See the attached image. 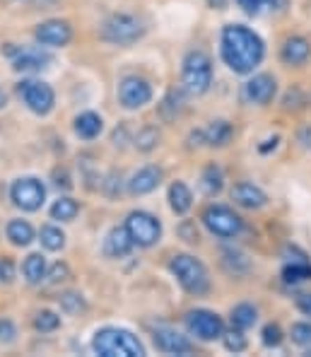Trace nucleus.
I'll list each match as a JSON object with an SVG mask.
<instances>
[{"label": "nucleus", "instance_id": "42", "mask_svg": "<svg viewBox=\"0 0 311 357\" xmlns=\"http://www.w3.org/2000/svg\"><path fill=\"white\" fill-rule=\"evenodd\" d=\"M68 275H70V271H68L66 264H56L49 273H46L51 285H56V282H61V280H68Z\"/></svg>", "mask_w": 311, "mask_h": 357}, {"label": "nucleus", "instance_id": "46", "mask_svg": "<svg viewBox=\"0 0 311 357\" xmlns=\"http://www.w3.org/2000/svg\"><path fill=\"white\" fill-rule=\"evenodd\" d=\"M299 143L307 150H311V126H304V128L299 130Z\"/></svg>", "mask_w": 311, "mask_h": 357}, {"label": "nucleus", "instance_id": "18", "mask_svg": "<svg viewBox=\"0 0 311 357\" xmlns=\"http://www.w3.org/2000/svg\"><path fill=\"white\" fill-rule=\"evenodd\" d=\"M311 56V44L304 36H289L282 44L280 59L287 63V66H304Z\"/></svg>", "mask_w": 311, "mask_h": 357}, {"label": "nucleus", "instance_id": "41", "mask_svg": "<svg viewBox=\"0 0 311 357\" xmlns=\"http://www.w3.org/2000/svg\"><path fill=\"white\" fill-rule=\"evenodd\" d=\"M15 335H17V328L10 319H0V343H13Z\"/></svg>", "mask_w": 311, "mask_h": 357}, {"label": "nucleus", "instance_id": "1", "mask_svg": "<svg viewBox=\"0 0 311 357\" xmlns=\"http://www.w3.org/2000/svg\"><path fill=\"white\" fill-rule=\"evenodd\" d=\"M220 56L236 75H251L266 59V44L244 24H227L220 36Z\"/></svg>", "mask_w": 311, "mask_h": 357}, {"label": "nucleus", "instance_id": "20", "mask_svg": "<svg viewBox=\"0 0 311 357\" xmlns=\"http://www.w3.org/2000/svg\"><path fill=\"white\" fill-rule=\"evenodd\" d=\"M46 63H51L49 54H44V51H39V49H27V51H20L13 68L17 73H34V70L46 68Z\"/></svg>", "mask_w": 311, "mask_h": 357}, {"label": "nucleus", "instance_id": "7", "mask_svg": "<svg viewBox=\"0 0 311 357\" xmlns=\"http://www.w3.org/2000/svg\"><path fill=\"white\" fill-rule=\"evenodd\" d=\"M17 94L22 97V102L27 104V109L36 116H46L51 114L56 104V92L49 82L41 80H24L17 85Z\"/></svg>", "mask_w": 311, "mask_h": 357}, {"label": "nucleus", "instance_id": "28", "mask_svg": "<svg viewBox=\"0 0 311 357\" xmlns=\"http://www.w3.org/2000/svg\"><path fill=\"white\" fill-rule=\"evenodd\" d=\"M282 280L285 285H302V282L311 280V261H304V264H285Z\"/></svg>", "mask_w": 311, "mask_h": 357}, {"label": "nucleus", "instance_id": "27", "mask_svg": "<svg viewBox=\"0 0 311 357\" xmlns=\"http://www.w3.org/2000/svg\"><path fill=\"white\" fill-rule=\"evenodd\" d=\"M222 266L229 275H246V273L251 271V261L236 249H225L222 251Z\"/></svg>", "mask_w": 311, "mask_h": 357}, {"label": "nucleus", "instance_id": "30", "mask_svg": "<svg viewBox=\"0 0 311 357\" xmlns=\"http://www.w3.org/2000/svg\"><path fill=\"white\" fill-rule=\"evenodd\" d=\"M39 239H41V244H44V249H49V251H61L63 246H66V234H63V229L56 227V225H44L39 232Z\"/></svg>", "mask_w": 311, "mask_h": 357}, {"label": "nucleus", "instance_id": "14", "mask_svg": "<svg viewBox=\"0 0 311 357\" xmlns=\"http://www.w3.org/2000/svg\"><path fill=\"white\" fill-rule=\"evenodd\" d=\"M152 340H155L157 350H162V353H167V355H191L193 353V343L183 333H179L176 328L160 326L152 333Z\"/></svg>", "mask_w": 311, "mask_h": 357}, {"label": "nucleus", "instance_id": "44", "mask_svg": "<svg viewBox=\"0 0 311 357\" xmlns=\"http://www.w3.org/2000/svg\"><path fill=\"white\" fill-rule=\"evenodd\" d=\"M297 309L304 314V317H311V292L297 295Z\"/></svg>", "mask_w": 311, "mask_h": 357}, {"label": "nucleus", "instance_id": "3", "mask_svg": "<svg viewBox=\"0 0 311 357\" xmlns=\"http://www.w3.org/2000/svg\"><path fill=\"white\" fill-rule=\"evenodd\" d=\"M169 271L174 273L176 282L193 297H200L210 290V275L203 261L191 254H176L169 261Z\"/></svg>", "mask_w": 311, "mask_h": 357}, {"label": "nucleus", "instance_id": "17", "mask_svg": "<svg viewBox=\"0 0 311 357\" xmlns=\"http://www.w3.org/2000/svg\"><path fill=\"white\" fill-rule=\"evenodd\" d=\"M135 246L133 237H130L128 227H114L112 232L104 239V254L112 256V259H123V256L130 254V249Z\"/></svg>", "mask_w": 311, "mask_h": 357}, {"label": "nucleus", "instance_id": "25", "mask_svg": "<svg viewBox=\"0 0 311 357\" xmlns=\"http://www.w3.org/2000/svg\"><path fill=\"white\" fill-rule=\"evenodd\" d=\"M22 273H24V280H27L29 285H39V282L46 278V273H49L46 259L41 254H29L22 266Z\"/></svg>", "mask_w": 311, "mask_h": 357}, {"label": "nucleus", "instance_id": "13", "mask_svg": "<svg viewBox=\"0 0 311 357\" xmlns=\"http://www.w3.org/2000/svg\"><path fill=\"white\" fill-rule=\"evenodd\" d=\"M34 39L39 41L41 46H68L73 39V27L66 22V20H49V22H41L39 27L34 29Z\"/></svg>", "mask_w": 311, "mask_h": 357}, {"label": "nucleus", "instance_id": "24", "mask_svg": "<svg viewBox=\"0 0 311 357\" xmlns=\"http://www.w3.org/2000/svg\"><path fill=\"white\" fill-rule=\"evenodd\" d=\"M229 321H232V326H234V328L249 331L258 321V309L254 307V304H249V302L236 304V307L232 309V314H229Z\"/></svg>", "mask_w": 311, "mask_h": 357}, {"label": "nucleus", "instance_id": "4", "mask_svg": "<svg viewBox=\"0 0 311 357\" xmlns=\"http://www.w3.org/2000/svg\"><path fill=\"white\" fill-rule=\"evenodd\" d=\"M181 85L188 94H205L213 85V61L205 51H188L181 63Z\"/></svg>", "mask_w": 311, "mask_h": 357}, {"label": "nucleus", "instance_id": "36", "mask_svg": "<svg viewBox=\"0 0 311 357\" xmlns=\"http://www.w3.org/2000/svg\"><path fill=\"white\" fill-rule=\"evenodd\" d=\"M289 338L292 343L302 345V348H309L311 345V321H299L289 328Z\"/></svg>", "mask_w": 311, "mask_h": 357}, {"label": "nucleus", "instance_id": "12", "mask_svg": "<svg viewBox=\"0 0 311 357\" xmlns=\"http://www.w3.org/2000/svg\"><path fill=\"white\" fill-rule=\"evenodd\" d=\"M152 99V85L145 77L128 75L119 82V102L123 109H142L145 104H150Z\"/></svg>", "mask_w": 311, "mask_h": 357}, {"label": "nucleus", "instance_id": "40", "mask_svg": "<svg viewBox=\"0 0 311 357\" xmlns=\"http://www.w3.org/2000/svg\"><path fill=\"white\" fill-rule=\"evenodd\" d=\"M179 237H181L183 241H188V244H196L198 241V227L196 222H181L179 225Z\"/></svg>", "mask_w": 311, "mask_h": 357}, {"label": "nucleus", "instance_id": "31", "mask_svg": "<svg viewBox=\"0 0 311 357\" xmlns=\"http://www.w3.org/2000/svg\"><path fill=\"white\" fill-rule=\"evenodd\" d=\"M160 140H162L160 130H157L155 126H145L142 130H138V135L133 138V143L140 152H152L157 145H160Z\"/></svg>", "mask_w": 311, "mask_h": 357}, {"label": "nucleus", "instance_id": "43", "mask_svg": "<svg viewBox=\"0 0 311 357\" xmlns=\"http://www.w3.org/2000/svg\"><path fill=\"white\" fill-rule=\"evenodd\" d=\"M15 280V264L10 259H0V282Z\"/></svg>", "mask_w": 311, "mask_h": 357}, {"label": "nucleus", "instance_id": "38", "mask_svg": "<svg viewBox=\"0 0 311 357\" xmlns=\"http://www.w3.org/2000/svg\"><path fill=\"white\" fill-rule=\"evenodd\" d=\"M282 259H285V264H304V261H309V254L299 249V246L287 244L282 251Z\"/></svg>", "mask_w": 311, "mask_h": 357}, {"label": "nucleus", "instance_id": "26", "mask_svg": "<svg viewBox=\"0 0 311 357\" xmlns=\"http://www.w3.org/2000/svg\"><path fill=\"white\" fill-rule=\"evenodd\" d=\"M8 239L15 246H29L34 241V227L27 220H10L8 222Z\"/></svg>", "mask_w": 311, "mask_h": 357}, {"label": "nucleus", "instance_id": "37", "mask_svg": "<svg viewBox=\"0 0 311 357\" xmlns=\"http://www.w3.org/2000/svg\"><path fill=\"white\" fill-rule=\"evenodd\" d=\"M181 104H183V97L181 92H172L167 94V99L162 102V114H165V119H174L179 112H181Z\"/></svg>", "mask_w": 311, "mask_h": 357}, {"label": "nucleus", "instance_id": "35", "mask_svg": "<svg viewBox=\"0 0 311 357\" xmlns=\"http://www.w3.org/2000/svg\"><path fill=\"white\" fill-rule=\"evenodd\" d=\"M282 338H285V333H282V328L278 326V324H266L263 331H261V340H263V345H266V348H280Z\"/></svg>", "mask_w": 311, "mask_h": 357}, {"label": "nucleus", "instance_id": "6", "mask_svg": "<svg viewBox=\"0 0 311 357\" xmlns=\"http://www.w3.org/2000/svg\"><path fill=\"white\" fill-rule=\"evenodd\" d=\"M203 225L208 227L210 234H215V237H220V239H234V237H239L241 229H244V220L232 208L218 206V203L205 208Z\"/></svg>", "mask_w": 311, "mask_h": 357}, {"label": "nucleus", "instance_id": "23", "mask_svg": "<svg viewBox=\"0 0 311 357\" xmlns=\"http://www.w3.org/2000/svg\"><path fill=\"white\" fill-rule=\"evenodd\" d=\"M200 188H203L205 196L215 198L220 196V191L225 188V174L218 165H208L200 174Z\"/></svg>", "mask_w": 311, "mask_h": 357}, {"label": "nucleus", "instance_id": "29", "mask_svg": "<svg viewBox=\"0 0 311 357\" xmlns=\"http://www.w3.org/2000/svg\"><path fill=\"white\" fill-rule=\"evenodd\" d=\"M80 213V206H77L75 198H58V201L51 206V218L61 220V222H73L75 215Z\"/></svg>", "mask_w": 311, "mask_h": 357}, {"label": "nucleus", "instance_id": "9", "mask_svg": "<svg viewBox=\"0 0 311 357\" xmlns=\"http://www.w3.org/2000/svg\"><path fill=\"white\" fill-rule=\"evenodd\" d=\"M10 198H13V203L20 210H24V213H34V210H39L41 206H44L46 188L36 176H22L10 186Z\"/></svg>", "mask_w": 311, "mask_h": 357}, {"label": "nucleus", "instance_id": "2", "mask_svg": "<svg viewBox=\"0 0 311 357\" xmlns=\"http://www.w3.org/2000/svg\"><path fill=\"white\" fill-rule=\"evenodd\" d=\"M92 350L102 357H142L145 345L140 343L138 335H133L126 328L107 326L99 328L92 338Z\"/></svg>", "mask_w": 311, "mask_h": 357}, {"label": "nucleus", "instance_id": "16", "mask_svg": "<svg viewBox=\"0 0 311 357\" xmlns=\"http://www.w3.org/2000/svg\"><path fill=\"white\" fill-rule=\"evenodd\" d=\"M160 183H162V169H160V167H155V165H147V167H142V169H138L133 176H130L128 191L133 193V196H147V193L155 191Z\"/></svg>", "mask_w": 311, "mask_h": 357}, {"label": "nucleus", "instance_id": "32", "mask_svg": "<svg viewBox=\"0 0 311 357\" xmlns=\"http://www.w3.org/2000/svg\"><path fill=\"white\" fill-rule=\"evenodd\" d=\"M58 326H61V317H58L56 312H49V309H41V312H36L34 328L39 331V333H54Z\"/></svg>", "mask_w": 311, "mask_h": 357}, {"label": "nucleus", "instance_id": "8", "mask_svg": "<svg viewBox=\"0 0 311 357\" xmlns=\"http://www.w3.org/2000/svg\"><path fill=\"white\" fill-rule=\"evenodd\" d=\"M126 227H128L130 237L138 246H155L162 239V222L152 213L145 210H133V213L126 218Z\"/></svg>", "mask_w": 311, "mask_h": 357}, {"label": "nucleus", "instance_id": "5", "mask_svg": "<svg viewBox=\"0 0 311 357\" xmlns=\"http://www.w3.org/2000/svg\"><path fill=\"white\" fill-rule=\"evenodd\" d=\"M145 34V24H142L140 17L130 13H116L112 17L104 20L102 29H99V36H102L107 44L114 46H130L135 41L142 39Z\"/></svg>", "mask_w": 311, "mask_h": 357}, {"label": "nucleus", "instance_id": "22", "mask_svg": "<svg viewBox=\"0 0 311 357\" xmlns=\"http://www.w3.org/2000/svg\"><path fill=\"white\" fill-rule=\"evenodd\" d=\"M104 128V121L99 114L94 112H85L75 119V133L80 135L82 140H94Z\"/></svg>", "mask_w": 311, "mask_h": 357}, {"label": "nucleus", "instance_id": "10", "mask_svg": "<svg viewBox=\"0 0 311 357\" xmlns=\"http://www.w3.org/2000/svg\"><path fill=\"white\" fill-rule=\"evenodd\" d=\"M186 328L191 335H196L198 340H218L225 333V321L220 314L210 312V309H193L186 314Z\"/></svg>", "mask_w": 311, "mask_h": 357}, {"label": "nucleus", "instance_id": "34", "mask_svg": "<svg viewBox=\"0 0 311 357\" xmlns=\"http://www.w3.org/2000/svg\"><path fill=\"white\" fill-rule=\"evenodd\" d=\"M222 345H225V350H229V353H244L246 338L239 328H232V331H227V333H222Z\"/></svg>", "mask_w": 311, "mask_h": 357}, {"label": "nucleus", "instance_id": "33", "mask_svg": "<svg viewBox=\"0 0 311 357\" xmlns=\"http://www.w3.org/2000/svg\"><path fill=\"white\" fill-rule=\"evenodd\" d=\"M58 304H61V312L70 314V317L85 312V299H82L80 292H66V295L58 297Z\"/></svg>", "mask_w": 311, "mask_h": 357}, {"label": "nucleus", "instance_id": "11", "mask_svg": "<svg viewBox=\"0 0 311 357\" xmlns=\"http://www.w3.org/2000/svg\"><path fill=\"white\" fill-rule=\"evenodd\" d=\"M275 94H278V80L273 75H268V73H256L241 87L244 102L254 104V107H268L275 99Z\"/></svg>", "mask_w": 311, "mask_h": 357}, {"label": "nucleus", "instance_id": "45", "mask_svg": "<svg viewBox=\"0 0 311 357\" xmlns=\"http://www.w3.org/2000/svg\"><path fill=\"white\" fill-rule=\"evenodd\" d=\"M119 174H116V172H114V174H109V178H107V181H104V191H107V196H116V193H119V191H116V181H119Z\"/></svg>", "mask_w": 311, "mask_h": 357}, {"label": "nucleus", "instance_id": "39", "mask_svg": "<svg viewBox=\"0 0 311 357\" xmlns=\"http://www.w3.org/2000/svg\"><path fill=\"white\" fill-rule=\"evenodd\" d=\"M273 3H275V0H236V5H239L246 15H258L263 8H268V5H273Z\"/></svg>", "mask_w": 311, "mask_h": 357}, {"label": "nucleus", "instance_id": "15", "mask_svg": "<svg viewBox=\"0 0 311 357\" xmlns=\"http://www.w3.org/2000/svg\"><path fill=\"white\" fill-rule=\"evenodd\" d=\"M232 201L244 210H261L268 203V193L251 181H239L232 186Z\"/></svg>", "mask_w": 311, "mask_h": 357}, {"label": "nucleus", "instance_id": "21", "mask_svg": "<svg viewBox=\"0 0 311 357\" xmlns=\"http://www.w3.org/2000/svg\"><path fill=\"white\" fill-rule=\"evenodd\" d=\"M169 206L176 215H186L193 206V193L183 181H174L169 186Z\"/></svg>", "mask_w": 311, "mask_h": 357}, {"label": "nucleus", "instance_id": "47", "mask_svg": "<svg viewBox=\"0 0 311 357\" xmlns=\"http://www.w3.org/2000/svg\"><path fill=\"white\" fill-rule=\"evenodd\" d=\"M5 107H8V94L0 89V109H5Z\"/></svg>", "mask_w": 311, "mask_h": 357}, {"label": "nucleus", "instance_id": "19", "mask_svg": "<svg viewBox=\"0 0 311 357\" xmlns=\"http://www.w3.org/2000/svg\"><path fill=\"white\" fill-rule=\"evenodd\" d=\"M203 133H205V145H210V148H225V145H229L232 135H234V128H232L229 121L218 119V121H213Z\"/></svg>", "mask_w": 311, "mask_h": 357}]
</instances>
